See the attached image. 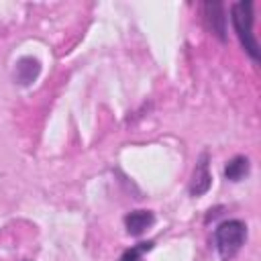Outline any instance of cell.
<instances>
[{"instance_id": "5", "label": "cell", "mask_w": 261, "mask_h": 261, "mask_svg": "<svg viewBox=\"0 0 261 261\" xmlns=\"http://www.w3.org/2000/svg\"><path fill=\"white\" fill-rule=\"evenodd\" d=\"M41 73V63L35 57H20L14 67V82L20 86H31Z\"/></svg>"}, {"instance_id": "6", "label": "cell", "mask_w": 261, "mask_h": 261, "mask_svg": "<svg viewBox=\"0 0 261 261\" xmlns=\"http://www.w3.org/2000/svg\"><path fill=\"white\" fill-rule=\"evenodd\" d=\"M153 222H155V214L151 210H135V212L124 216V226H126V232L130 237L143 234Z\"/></svg>"}, {"instance_id": "3", "label": "cell", "mask_w": 261, "mask_h": 261, "mask_svg": "<svg viewBox=\"0 0 261 261\" xmlns=\"http://www.w3.org/2000/svg\"><path fill=\"white\" fill-rule=\"evenodd\" d=\"M204 22L212 35H216L220 41H226V16H224V6L220 2L204 4Z\"/></svg>"}, {"instance_id": "2", "label": "cell", "mask_w": 261, "mask_h": 261, "mask_svg": "<svg viewBox=\"0 0 261 261\" xmlns=\"http://www.w3.org/2000/svg\"><path fill=\"white\" fill-rule=\"evenodd\" d=\"M247 239V226L241 220H224L214 230V243L216 251L222 259H232Z\"/></svg>"}, {"instance_id": "1", "label": "cell", "mask_w": 261, "mask_h": 261, "mask_svg": "<svg viewBox=\"0 0 261 261\" xmlns=\"http://www.w3.org/2000/svg\"><path fill=\"white\" fill-rule=\"evenodd\" d=\"M230 20L243 49L251 55V59L259 61V43L253 35V2L249 0L234 2L230 6Z\"/></svg>"}, {"instance_id": "8", "label": "cell", "mask_w": 261, "mask_h": 261, "mask_svg": "<svg viewBox=\"0 0 261 261\" xmlns=\"http://www.w3.org/2000/svg\"><path fill=\"white\" fill-rule=\"evenodd\" d=\"M151 247H153V243H151V241H147V243H139V245H135V247L126 249V251L122 253L120 261H139V259H141V255H143L145 251H151Z\"/></svg>"}, {"instance_id": "4", "label": "cell", "mask_w": 261, "mask_h": 261, "mask_svg": "<svg viewBox=\"0 0 261 261\" xmlns=\"http://www.w3.org/2000/svg\"><path fill=\"white\" fill-rule=\"evenodd\" d=\"M210 186H212V175H210V167H208V153H202L194 171H192L190 194L192 196H202L210 190Z\"/></svg>"}, {"instance_id": "7", "label": "cell", "mask_w": 261, "mask_h": 261, "mask_svg": "<svg viewBox=\"0 0 261 261\" xmlns=\"http://www.w3.org/2000/svg\"><path fill=\"white\" fill-rule=\"evenodd\" d=\"M249 159L247 157H243V155H237V157H232L228 163H226V167H224V177L226 179H230V181H241L247 173H249Z\"/></svg>"}]
</instances>
